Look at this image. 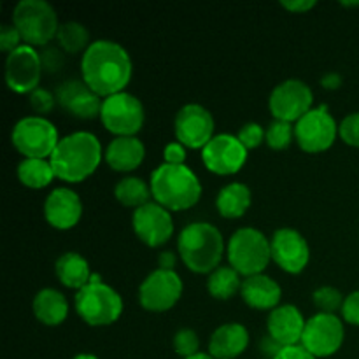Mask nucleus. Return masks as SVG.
<instances>
[{"instance_id":"nucleus-7","label":"nucleus","mask_w":359,"mask_h":359,"mask_svg":"<svg viewBox=\"0 0 359 359\" xmlns=\"http://www.w3.org/2000/svg\"><path fill=\"white\" fill-rule=\"evenodd\" d=\"M11 23L18 28L23 44L46 48L60 30L56 9L46 0H20L13 9Z\"/></svg>"},{"instance_id":"nucleus-16","label":"nucleus","mask_w":359,"mask_h":359,"mask_svg":"<svg viewBox=\"0 0 359 359\" xmlns=\"http://www.w3.org/2000/svg\"><path fill=\"white\" fill-rule=\"evenodd\" d=\"M272 262L283 272L298 276L311 263V245L307 238L294 228H279L270 237Z\"/></svg>"},{"instance_id":"nucleus-32","label":"nucleus","mask_w":359,"mask_h":359,"mask_svg":"<svg viewBox=\"0 0 359 359\" xmlns=\"http://www.w3.org/2000/svg\"><path fill=\"white\" fill-rule=\"evenodd\" d=\"M294 140V125L293 123L279 121L273 119L269 126H266V146L273 151H284L293 144Z\"/></svg>"},{"instance_id":"nucleus-37","label":"nucleus","mask_w":359,"mask_h":359,"mask_svg":"<svg viewBox=\"0 0 359 359\" xmlns=\"http://www.w3.org/2000/svg\"><path fill=\"white\" fill-rule=\"evenodd\" d=\"M339 137L344 144L359 149V112H351L339 123Z\"/></svg>"},{"instance_id":"nucleus-22","label":"nucleus","mask_w":359,"mask_h":359,"mask_svg":"<svg viewBox=\"0 0 359 359\" xmlns=\"http://www.w3.org/2000/svg\"><path fill=\"white\" fill-rule=\"evenodd\" d=\"M241 298L252 311L272 312L280 305L283 287L266 273H258V276L245 277L242 283Z\"/></svg>"},{"instance_id":"nucleus-27","label":"nucleus","mask_w":359,"mask_h":359,"mask_svg":"<svg viewBox=\"0 0 359 359\" xmlns=\"http://www.w3.org/2000/svg\"><path fill=\"white\" fill-rule=\"evenodd\" d=\"M252 203V191L244 182L223 186L216 196V209L224 219H241Z\"/></svg>"},{"instance_id":"nucleus-11","label":"nucleus","mask_w":359,"mask_h":359,"mask_svg":"<svg viewBox=\"0 0 359 359\" xmlns=\"http://www.w3.org/2000/svg\"><path fill=\"white\" fill-rule=\"evenodd\" d=\"M184 284L175 270L156 269L140 283L139 304L151 314L172 311L182 298Z\"/></svg>"},{"instance_id":"nucleus-29","label":"nucleus","mask_w":359,"mask_h":359,"mask_svg":"<svg viewBox=\"0 0 359 359\" xmlns=\"http://www.w3.org/2000/svg\"><path fill=\"white\" fill-rule=\"evenodd\" d=\"M114 196L123 207H128L133 210L153 202L149 182L144 181L142 177H137V175H125L123 179H119L114 186Z\"/></svg>"},{"instance_id":"nucleus-12","label":"nucleus","mask_w":359,"mask_h":359,"mask_svg":"<svg viewBox=\"0 0 359 359\" xmlns=\"http://www.w3.org/2000/svg\"><path fill=\"white\" fill-rule=\"evenodd\" d=\"M269 109L273 119L297 123L314 109V93L305 81L291 77L272 90L269 97Z\"/></svg>"},{"instance_id":"nucleus-14","label":"nucleus","mask_w":359,"mask_h":359,"mask_svg":"<svg viewBox=\"0 0 359 359\" xmlns=\"http://www.w3.org/2000/svg\"><path fill=\"white\" fill-rule=\"evenodd\" d=\"M216 121L212 112L202 104H186L174 119V133L186 149H203L216 135Z\"/></svg>"},{"instance_id":"nucleus-23","label":"nucleus","mask_w":359,"mask_h":359,"mask_svg":"<svg viewBox=\"0 0 359 359\" xmlns=\"http://www.w3.org/2000/svg\"><path fill=\"white\" fill-rule=\"evenodd\" d=\"M104 160L114 172L130 174L146 160V146L139 137H114L105 147Z\"/></svg>"},{"instance_id":"nucleus-21","label":"nucleus","mask_w":359,"mask_h":359,"mask_svg":"<svg viewBox=\"0 0 359 359\" xmlns=\"http://www.w3.org/2000/svg\"><path fill=\"white\" fill-rule=\"evenodd\" d=\"M305 323L300 309L291 304H280L279 307L269 312L266 319V335L272 337L283 347L298 346L304 337Z\"/></svg>"},{"instance_id":"nucleus-35","label":"nucleus","mask_w":359,"mask_h":359,"mask_svg":"<svg viewBox=\"0 0 359 359\" xmlns=\"http://www.w3.org/2000/svg\"><path fill=\"white\" fill-rule=\"evenodd\" d=\"M237 137L242 142V146H244L248 151H251V149H256V147H259L263 142H265L266 128L263 125H259V123L249 121L241 126Z\"/></svg>"},{"instance_id":"nucleus-31","label":"nucleus","mask_w":359,"mask_h":359,"mask_svg":"<svg viewBox=\"0 0 359 359\" xmlns=\"http://www.w3.org/2000/svg\"><path fill=\"white\" fill-rule=\"evenodd\" d=\"M56 42L63 53L79 55V53L86 51L93 41H91L86 25L79 23V21H65V23L60 25Z\"/></svg>"},{"instance_id":"nucleus-17","label":"nucleus","mask_w":359,"mask_h":359,"mask_svg":"<svg viewBox=\"0 0 359 359\" xmlns=\"http://www.w3.org/2000/svg\"><path fill=\"white\" fill-rule=\"evenodd\" d=\"M249 151L237 135L217 133L202 149V161L210 174L235 175L244 168Z\"/></svg>"},{"instance_id":"nucleus-15","label":"nucleus","mask_w":359,"mask_h":359,"mask_svg":"<svg viewBox=\"0 0 359 359\" xmlns=\"http://www.w3.org/2000/svg\"><path fill=\"white\" fill-rule=\"evenodd\" d=\"M42 67L41 53L32 46H20L6 58V84L18 95H30L41 84Z\"/></svg>"},{"instance_id":"nucleus-48","label":"nucleus","mask_w":359,"mask_h":359,"mask_svg":"<svg viewBox=\"0 0 359 359\" xmlns=\"http://www.w3.org/2000/svg\"><path fill=\"white\" fill-rule=\"evenodd\" d=\"M188 359H216V358L210 356L209 353H202V351H200L198 354H195V356H191V358H188Z\"/></svg>"},{"instance_id":"nucleus-20","label":"nucleus","mask_w":359,"mask_h":359,"mask_svg":"<svg viewBox=\"0 0 359 359\" xmlns=\"http://www.w3.org/2000/svg\"><path fill=\"white\" fill-rule=\"evenodd\" d=\"M56 102L62 109H65L70 116L77 119H95L100 118L102 100L97 93L84 84L83 79L63 81L56 88Z\"/></svg>"},{"instance_id":"nucleus-49","label":"nucleus","mask_w":359,"mask_h":359,"mask_svg":"<svg viewBox=\"0 0 359 359\" xmlns=\"http://www.w3.org/2000/svg\"><path fill=\"white\" fill-rule=\"evenodd\" d=\"M344 7H356L359 6V2H342Z\"/></svg>"},{"instance_id":"nucleus-13","label":"nucleus","mask_w":359,"mask_h":359,"mask_svg":"<svg viewBox=\"0 0 359 359\" xmlns=\"http://www.w3.org/2000/svg\"><path fill=\"white\" fill-rule=\"evenodd\" d=\"M346 339L342 318L337 314L318 312L307 319L300 346H304L316 359L330 358L340 351Z\"/></svg>"},{"instance_id":"nucleus-47","label":"nucleus","mask_w":359,"mask_h":359,"mask_svg":"<svg viewBox=\"0 0 359 359\" xmlns=\"http://www.w3.org/2000/svg\"><path fill=\"white\" fill-rule=\"evenodd\" d=\"M72 359H100V358L95 356V354H90V353H81V354H77V356H74Z\"/></svg>"},{"instance_id":"nucleus-46","label":"nucleus","mask_w":359,"mask_h":359,"mask_svg":"<svg viewBox=\"0 0 359 359\" xmlns=\"http://www.w3.org/2000/svg\"><path fill=\"white\" fill-rule=\"evenodd\" d=\"M321 86L326 90H339L342 86V76L339 72H328L321 77Z\"/></svg>"},{"instance_id":"nucleus-30","label":"nucleus","mask_w":359,"mask_h":359,"mask_svg":"<svg viewBox=\"0 0 359 359\" xmlns=\"http://www.w3.org/2000/svg\"><path fill=\"white\" fill-rule=\"evenodd\" d=\"M18 181L28 189H44L56 179L49 160L41 158H23L16 168Z\"/></svg>"},{"instance_id":"nucleus-42","label":"nucleus","mask_w":359,"mask_h":359,"mask_svg":"<svg viewBox=\"0 0 359 359\" xmlns=\"http://www.w3.org/2000/svg\"><path fill=\"white\" fill-rule=\"evenodd\" d=\"M316 6H318L316 0H283V2H280V7H284V9L290 11V13L293 14L309 13V11L314 9Z\"/></svg>"},{"instance_id":"nucleus-6","label":"nucleus","mask_w":359,"mask_h":359,"mask_svg":"<svg viewBox=\"0 0 359 359\" xmlns=\"http://www.w3.org/2000/svg\"><path fill=\"white\" fill-rule=\"evenodd\" d=\"M226 258L244 279L263 273L272 262L270 238L258 228H238L226 242Z\"/></svg>"},{"instance_id":"nucleus-44","label":"nucleus","mask_w":359,"mask_h":359,"mask_svg":"<svg viewBox=\"0 0 359 359\" xmlns=\"http://www.w3.org/2000/svg\"><path fill=\"white\" fill-rule=\"evenodd\" d=\"M280 351H283V346H280V344H277L272 337L265 335L262 339V342H259V353H262L265 358L273 359L277 354L280 353Z\"/></svg>"},{"instance_id":"nucleus-5","label":"nucleus","mask_w":359,"mask_h":359,"mask_svg":"<svg viewBox=\"0 0 359 359\" xmlns=\"http://www.w3.org/2000/svg\"><path fill=\"white\" fill-rule=\"evenodd\" d=\"M74 309L88 326L105 328L119 321L125 304L114 287L105 284L98 273H93L90 284L77 291L74 297Z\"/></svg>"},{"instance_id":"nucleus-2","label":"nucleus","mask_w":359,"mask_h":359,"mask_svg":"<svg viewBox=\"0 0 359 359\" xmlns=\"http://www.w3.org/2000/svg\"><path fill=\"white\" fill-rule=\"evenodd\" d=\"M104 151L95 133L74 132L60 139L49 163L56 179L69 184H79L98 170L104 160Z\"/></svg>"},{"instance_id":"nucleus-4","label":"nucleus","mask_w":359,"mask_h":359,"mask_svg":"<svg viewBox=\"0 0 359 359\" xmlns=\"http://www.w3.org/2000/svg\"><path fill=\"white\" fill-rule=\"evenodd\" d=\"M153 200L170 212L195 207L202 198V182L188 165L161 163L149 179Z\"/></svg>"},{"instance_id":"nucleus-39","label":"nucleus","mask_w":359,"mask_h":359,"mask_svg":"<svg viewBox=\"0 0 359 359\" xmlns=\"http://www.w3.org/2000/svg\"><path fill=\"white\" fill-rule=\"evenodd\" d=\"M41 60L42 67H44L46 72H60L63 69V63H65V56L60 48H51V46H46L41 51Z\"/></svg>"},{"instance_id":"nucleus-33","label":"nucleus","mask_w":359,"mask_h":359,"mask_svg":"<svg viewBox=\"0 0 359 359\" xmlns=\"http://www.w3.org/2000/svg\"><path fill=\"white\" fill-rule=\"evenodd\" d=\"M344 300L346 297L333 286H319L312 293V302L319 309V312H325V314H337L342 311Z\"/></svg>"},{"instance_id":"nucleus-10","label":"nucleus","mask_w":359,"mask_h":359,"mask_svg":"<svg viewBox=\"0 0 359 359\" xmlns=\"http://www.w3.org/2000/svg\"><path fill=\"white\" fill-rule=\"evenodd\" d=\"M339 137V123L326 105L309 111L300 121L294 123V140L298 147L309 154L328 151Z\"/></svg>"},{"instance_id":"nucleus-18","label":"nucleus","mask_w":359,"mask_h":359,"mask_svg":"<svg viewBox=\"0 0 359 359\" xmlns=\"http://www.w3.org/2000/svg\"><path fill=\"white\" fill-rule=\"evenodd\" d=\"M132 228L135 237L147 248H161L174 235L172 212L153 202L139 207L132 214Z\"/></svg>"},{"instance_id":"nucleus-1","label":"nucleus","mask_w":359,"mask_h":359,"mask_svg":"<svg viewBox=\"0 0 359 359\" xmlns=\"http://www.w3.org/2000/svg\"><path fill=\"white\" fill-rule=\"evenodd\" d=\"M132 76L128 49L111 39H97L81 56V79L102 98L126 91Z\"/></svg>"},{"instance_id":"nucleus-40","label":"nucleus","mask_w":359,"mask_h":359,"mask_svg":"<svg viewBox=\"0 0 359 359\" xmlns=\"http://www.w3.org/2000/svg\"><path fill=\"white\" fill-rule=\"evenodd\" d=\"M340 314H342L344 323L351 326H359V290L347 294Z\"/></svg>"},{"instance_id":"nucleus-41","label":"nucleus","mask_w":359,"mask_h":359,"mask_svg":"<svg viewBox=\"0 0 359 359\" xmlns=\"http://www.w3.org/2000/svg\"><path fill=\"white\" fill-rule=\"evenodd\" d=\"M186 153H188V149H186L182 144H179L177 140L167 144V146L163 147V163L186 165V158H188Z\"/></svg>"},{"instance_id":"nucleus-36","label":"nucleus","mask_w":359,"mask_h":359,"mask_svg":"<svg viewBox=\"0 0 359 359\" xmlns=\"http://www.w3.org/2000/svg\"><path fill=\"white\" fill-rule=\"evenodd\" d=\"M28 102H30L32 111L37 116H44V118L46 114H49V112L55 109V105L58 104V102H56V95L41 86L28 95Z\"/></svg>"},{"instance_id":"nucleus-9","label":"nucleus","mask_w":359,"mask_h":359,"mask_svg":"<svg viewBox=\"0 0 359 359\" xmlns=\"http://www.w3.org/2000/svg\"><path fill=\"white\" fill-rule=\"evenodd\" d=\"M100 121L114 137H137L144 128L146 109L139 97L121 91L102 100Z\"/></svg>"},{"instance_id":"nucleus-24","label":"nucleus","mask_w":359,"mask_h":359,"mask_svg":"<svg viewBox=\"0 0 359 359\" xmlns=\"http://www.w3.org/2000/svg\"><path fill=\"white\" fill-rule=\"evenodd\" d=\"M251 337L241 323H224L217 326L209 340V354L216 359H237L248 351Z\"/></svg>"},{"instance_id":"nucleus-3","label":"nucleus","mask_w":359,"mask_h":359,"mask_svg":"<svg viewBox=\"0 0 359 359\" xmlns=\"http://www.w3.org/2000/svg\"><path fill=\"white\" fill-rule=\"evenodd\" d=\"M177 252L186 269L198 276H209L219 269L226 244L223 233L207 221L186 224L177 237Z\"/></svg>"},{"instance_id":"nucleus-38","label":"nucleus","mask_w":359,"mask_h":359,"mask_svg":"<svg viewBox=\"0 0 359 359\" xmlns=\"http://www.w3.org/2000/svg\"><path fill=\"white\" fill-rule=\"evenodd\" d=\"M20 46H23V39H21L18 28L13 23L2 25L0 27V49L9 55V53H13Z\"/></svg>"},{"instance_id":"nucleus-19","label":"nucleus","mask_w":359,"mask_h":359,"mask_svg":"<svg viewBox=\"0 0 359 359\" xmlns=\"http://www.w3.org/2000/svg\"><path fill=\"white\" fill-rule=\"evenodd\" d=\"M42 212H44L46 223L55 230H72L83 217V200L69 186H58L46 196Z\"/></svg>"},{"instance_id":"nucleus-25","label":"nucleus","mask_w":359,"mask_h":359,"mask_svg":"<svg viewBox=\"0 0 359 359\" xmlns=\"http://www.w3.org/2000/svg\"><path fill=\"white\" fill-rule=\"evenodd\" d=\"M32 311H34L35 319L41 325L55 328V326L63 325L69 318V300L62 291L55 287H44L37 291L32 302Z\"/></svg>"},{"instance_id":"nucleus-8","label":"nucleus","mask_w":359,"mask_h":359,"mask_svg":"<svg viewBox=\"0 0 359 359\" xmlns=\"http://www.w3.org/2000/svg\"><path fill=\"white\" fill-rule=\"evenodd\" d=\"M60 139L56 126L48 118L37 114L18 119L11 132V142L23 158L49 160Z\"/></svg>"},{"instance_id":"nucleus-45","label":"nucleus","mask_w":359,"mask_h":359,"mask_svg":"<svg viewBox=\"0 0 359 359\" xmlns=\"http://www.w3.org/2000/svg\"><path fill=\"white\" fill-rule=\"evenodd\" d=\"M177 265V255L174 251H161L158 255V269L161 270H174Z\"/></svg>"},{"instance_id":"nucleus-26","label":"nucleus","mask_w":359,"mask_h":359,"mask_svg":"<svg viewBox=\"0 0 359 359\" xmlns=\"http://www.w3.org/2000/svg\"><path fill=\"white\" fill-rule=\"evenodd\" d=\"M55 276L62 286L77 293L86 284H90L93 272H91L90 263L83 255L76 251H67L62 256H58V259L55 262Z\"/></svg>"},{"instance_id":"nucleus-28","label":"nucleus","mask_w":359,"mask_h":359,"mask_svg":"<svg viewBox=\"0 0 359 359\" xmlns=\"http://www.w3.org/2000/svg\"><path fill=\"white\" fill-rule=\"evenodd\" d=\"M242 283H244V279H242V276L237 270L231 269L230 265H221L219 269H216L212 273L207 276L205 286L207 293H209L214 300L228 302L233 297H237V294H241Z\"/></svg>"},{"instance_id":"nucleus-34","label":"nucleus","mask_w":359,"mask_h":359,"mask_svg":"<svg viewBox=\"0 0 359 359\" xmlns=\"http://www.w3.org/2000/svg\"><path fill=\"white\" fill-rule=\"evenodd\" d=\"M172 346L177 356L182 359H188L195 354L200 353V339L198 333L191 328H181L175 332L174 339H172Z\"/></svg>"},{"instance_id":"nucleus-43","label":"nucleus","mask_w":359,"mask_h":359,"mask_svg":"<svg viewBox=\"0 0 359 359\" xmlns=\"http://www.w3.org/2000/svg\"><path fill=\"white\" fill-rule=\"evenodd\" d=\"M273 359H316L312 356L311 353H309L307 349H305L304 346H290V347H283V351H280L279 354H277Z\"/></svg>"}]
</instances>
